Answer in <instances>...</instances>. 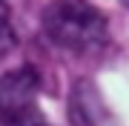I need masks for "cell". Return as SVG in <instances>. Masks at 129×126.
Masks as SVG:
<instances>
[{
  "instance_id": "cell-4",
  "label": "cell",
  "mask_w": 129,
  "mask_h": 126,
  "mask_svg": "<svg viewBox=\"0 0 129 126\" xmlns=\"http://www.w3.org/2000/svg\"><path fill=\"white\" fill-rule=\"evenodd\" d=\"M14 43H17V37H14V29H12L9 9H6V3L0 0V60L14 49Z\"/></svg>"
},
{
  "instance_id": "cell-3",
  "label": "cell",
  "mask_w": 129,
  "mask_h": 126,
  "mask_svg": "<svg viewBox=\"0 0 129 126\" xmlns=\"http://www.w3.org/2000/svg\"><path fill=\"white\" fill-rule=\"evenodd\" d=\"M69 117L75 126H115V117L92 80H78L69 95Z\"/></svg>"
},
{
  "instance_id": "cell-1",
  "label": "cell",
  "mask_w": 129,
  "mask_h": 126,
  "mask_svg": "<svg viewBox=\"0 0 129 126\" xmlns=\"http://www.w3.org/2000/svg\"><path fill=\"white\" fill-rule=\"evenodd\" d=\"M43 32L57 49L86 55L106 43V17L89 0H52L43 9Z\"/></svg>"
},
{
  "instance_id": "cell-6",
  "label": "cell",
  "mask_w": 129,
  "mask_h": 126,
  "mask_svg": "<svg viewBox=\"0 0 129 126\" xmlns=\"http://www.w3.org/2000/svg\"><path fill=\"white\" fill-rule=\"evenodd\" d=\"M43 126H46V123H43Z\"/></svg>"
},
{
  "instance_id": "cell-5",
  "label": "cell",
  "mask_w": 129,
  "mask_h": 126,
  "mask_svg": "<svg viewBox=\"0 0 129 126\" xmlns=\"http://www.w3.org/2000/svg\"><path fill=\"white\" fill-rule=\"evenodd\" d=\"M120 3H123V6H129V0H120Z\"/></svg>"
},
{
  "instance_id": "cell-2",
  "label": "cell",
  "mask_w": 129,
  "mask_h": 126,
  "mask_svg": "<svg viewBox=\"0 0 129 126\" xmlns=\"http://www.w3.org/2000/svg\"><path fill=\"white\" fill-rule=\"evenodd\" d=\"M37 89L40 75L32 66L6 72L0 77V126H43Z\"/></svg>"
}]
</instances>
